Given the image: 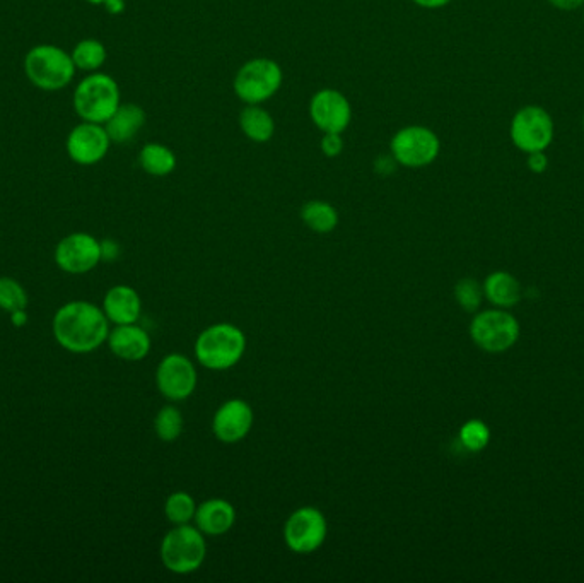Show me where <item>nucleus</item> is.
Segmentation results:
<instances>
[{
    "mask_svg": "<svg viewBox=\"0 0 584 583\" xmlns=\"http://www.w3.org/2000/svg\"><path fill=\"white\" fill-rule=\"evenodd\" d=\"M555 125L550 113L542 106L528 105L514 113L509 136L516 149L530 154L547 151L554 141Z\"/></svg>",
    "mask_w": 584,
    "mask_h": 583,
    "instance_id": "obj_8",
    "label": "nucleus"
},
{
    "mask_svg": "<svg viewBox=\"0 0 584 583\" xmlns=\"http://www.w3.org/2000/svg\"><path fill=\"white\" fill-rule=\"evenodd\" d=\"M344 139L342 134H323L322 141H320V148L322 153L327 158H337L344 151Z\"/></svg>",
    "mask_w": 584,
    "mask_h": 583,
    "instance_id": "obj_30",
    "label": "nucleus"
},
{
    "mask_svg": "<svg viewBox=\"0 0 584 583\" xmlns=\"http://www.w3.org/2000/svg\"><path fill=\"white\" fill-rule=\"evenodd\" d=\"M120 105L117 81L103 72L84 77L74 91V110L84 122L105 125Z\"/></svg>",
    "mask_w": 584,
    "mask_h": 583,
    "instance_id": "obj_4",
    "label": "nucleus"
},
{
    "mask_svg": "<svg viewBox=\"0 0 584 583\" xmlns=\"http://www.w3.org/2000/svg\"><path fill=\"white\" fill-rule=\"evenodd\" d=\"M236 517H238L236 508L231 501L224 498H209L197 507L193 524L197 525V529L205 536L219 537L233 529Z\"/></svg>",
    "mask_w": 584,
    "mask_h": 583,
    "instance_id": "obj_16",
    "label": "nucleus"
},
{
    "mask_svg": "<svg viewBox=\"0 0 584 583\" xmlns=\"http://www.w3.org/2000/svg\"><path fill=\"white\" fill-rule=\"evenodd\" d=\"M103 312L111 324H137L142 313L141 296L125 284L113 286L103 300Z\"/></svg>",
    "mask_w": 584,
    "mask_h": 583,
    "instance_id": "obj_18",
    "label": "nucleus"
},
{
    "mask_svg": "<svg viewBox=\"0 0 584 583\" xmlns=\"http://www.w3.org/2000/svg\"><path fill=\"white\" fill-rule=\"evenodd\" d=\"M470 337L482 351L504 353L518 341L520 325L508 312L487 310L475 315L470 324Z\"/></svg>",
    "mask_w": 584,
    "mask_h": 583,
    "instance_id": "obj_9",
    "label": "nucleus"
},
{
    "mask_svg": "<svg viewBox=\"0 0 584 583\" xmlns=\"http://www.w3.org/2000/svg\"><path fill=\"white\" fill-rule=\"evenodd\" d=\"M484 295L496 307H513L521 298V286L508 272H494L485 279Z\"/></svg>",
    "mask_w": 584,
    "mask_h": 583,
    "instance_id": "obj_21",
    "label": "nucleus"
},
{
    "mask_svg": "<svg viewBox=\"0 0 584 583\" xmlns=\"http://www.w3.org/2000/svg\"><path fill=\"white\" fill-rule=\"evenodd\" d=\"M139 163L142 170L152 177H168L176 168V154L163 144H146L139 154Z\"/></svg>",
    "mask_w": 584,
    "mask_h": 583,
    "instance_id": "obj_23",
    "label": "nucleus"
},
{
    "mask_svg": "<svg viewBox=\"0 0 584 583\" xmlns=\"http://www.w3.org/2000/svg\"><path fill=\"white\" fill-rule=\"evenodd\" d=\"M111 139L105 125L82 122L71 130L67 137V154L81 166H93L100 163L108 154Z\"/></svg>",
    "mask_w": 584,
    "mask_h": 583,
    "instance_id": "obj_14",
    "label": "nucleus"
},
{
    "mask_svg": "<svg viewBox=\"0 0 584 583\" xmlns=\"http://www.w3.org/2000/svg\"><path fill=\"white\" fill-rule=\"evenodd\" d=\"M199 383V373L192 360L180 353L166 354L156 370V385L164 399L187 401Z\"/></svg>",
    "mask_w": 584,
    "mask_h": 583,
    "instance_id": "obj_11",
    "label": "nucleus"
},
{
    "mask_svg": "<svg viewBox=\"0 0 584 583\" xmlns=\"http://www.w3.org/2000/svg\"><path fill=\"white\" fill-rule=\"evenodd\" d=\"M583 129H584V117H583Z\"/></svg>",
    "mask_w": 584,
    "mask_h": 583,
    "instance_id": "obj_38",
    "label": "nucleus"
},
{
    "mask_svg": "<svg viewBox=\"0 0 584 583\" xmlns=\"http://www.w3.org/2000/svg\"><path fill=\"white\" fill-rule=\"evenodd\" d=\"M146 124V112L134 103L118 106L117 112L106 122L105 129L115 144H127L132 141Z\"/></svg>",
    "mask_w": 584,
    "mask_h": 583,
    "instance_id": "obj_19",
    "label": "nucleus"
},
{
    "mask_svg": "<svg viewBox=\"0 0 584 583\" xmlns=\"http://www.w3.org/2000/svg\"><path fill=\"white\" fill-rule=\"evenodd\" d=\"M154 431L161 442H176L183 433V414L178 407L164 406L154 418Z\"/></svg>",
    "mask_w": 584,
    "mask_h": 583,
    "instance_id": "obj_26",
    "label": "nucleus"
},
{
    "mask_svg": "<svg viewBox=\"0 0 584 583\" xmlns=\"http://www.w3.org/2000/svg\"><path fill=\"white\" fill-rule=\"evenodd\" d=\"M88 2H91V4H103L105 0H88Z\"/></svg>",
    "mask_w": 584,
    "mask_h": 583,
    "instance_id": "obj_37",
    "label": "nucleus"
},
{
    "mask_svg": "<svg viewBox=\"0 0 584 583\" xmlns=\"http://www.w3.org/2000/svg\"><path fill=\"white\" fill-rule=\"evenodd\" d=\"M55 262L69 274H86L101 262V242L88 233H72L55 248Z\"/></svg>",
    "mask_w": 584,
    "mask_h": 583,
    "instance_id": "obj_12",
    "label": "nucleus"
},
{
    "mask_svg": "<svg viewBox=\"0 0 584 583\" xmlns=\"http://www.w3.org/2000/svg\"><path fill=\"white\" fill-rule=\"evenodd\" d=\"M120 255V245L115 240L101 242V260H115Z\"/></svg>",
    "mask_w": 584,
    "mask_h": 583,
    "instance_id": "obj_32",
    "label": "nucleus"
},
{
    "mask_svg": "<svg viewBox=\"0 0 584 583\" xmlns=\"http://www.w3.org/2000/svg\"><path fill=\"white\" fill-rule=\"evenodd\" d=\"M106 11L110 12L111 16H118L125 11V0H105L103 2Z\"/></svg>",
    "mask_w": 584,
    "mask_h": 583,
    "instance_id": "obj_35",
    "label": "nucleus"
},
{
    "mask_svg": "<svg viewBox=\"0 0 584 583\" xmlns=\"http://www.w3.org/2000/svg\"><path fill=\"white\" fill-rule=\"evenodd\" d=\"M71 55L76 69H81V71L96 72L106 62L105 45L100 40H94V38L81 40L74 47Z\"/></svg>",
    "mask_w": 584,
    "mask_h": 583,
    "instance_id": "obj_25",
    "label": "nucleus"
},
{
    "mask_svg": "<svg viewBox=\"0 0 584 583\" xmlns=\"http://www.w3.org/2000/svg\"><path fill=\"white\" fill-rule=\"evenodd\" d=\"M245 351V332L229 322L207 327L195 341V358L207 370H231L240 363Z\"/></svg>",
    "mask_w": 584,
    "mask_h": 583,
    "instance_id": "obj_2",
    "label": "nucleus"
},
{
    "mask_svg": "<svg viewBox=\"0 0 584 583\" xmlns=\"http://www.w3.org/2000/svg\"><path fill=\"white\" fill-rule=\"evenodd\" d=\"M11 320L12 324L16 325V327H23L28 322V315H26L24 310H19V312L11 313Z\"/></svg>",
    "mask_w": 584,
    "mask_h": 583,
    "instance_id": "obj_36",
    "label": "nucleus"
},
{
    "mask_svg": "<svg viewBox=\"0 0 584 583\" xmlns=\"http://www.w3.org/2000/svg\"><path fill=\"white\" fill-rule=\"evenodd\" d=\"M390 153L398 166L419 170L433 165L441 153L438 134L424 125H409L398 130L390 142Z\"/></svg>",
    "mask_w": 584,
    "mask_h": 583,
    "instance_id": "obj_7",
    "label": "nucleus"
},
{
    "mask_svg": "<svg viewBox=\"0 0 584 583\" xmlns=\"http://www.w3.org/2000/svg\"><path fill=\"white\" fill-rule=\"evenodd\" d=\"M550 6L561 11H574L578 7L584 6V0H547Z\"/></svg>",
    "mask_w": 584,
    "mask_h": 583,
    "instance_id": "obj_33",
    "label": "nucleus"
},
{
    "mask_svg": "<svg viewBox=\"0 0 584 583\" xmlns=\"http://www.w3.org/2000/svg\"><path fill=\"white\" fill-rule=\"evenodd\" d=\"M111 353L123 361H141L151 351V336L137 324L117 325L108 336Z\"/></svg>",
    "mask_w": 584,
    "mask_h": 583,
    "instance_id": "obj_17",
    "label": "nucleus"
},
{
    "mask_svg": "<svg viewBox=\"0 0 584 583\" xmlns=\"http://www.w3.org/2000/svg\"><path fill=\"white\" fill-rule=\"evenodd\" d=\"M24 72L31 84L43 91L67 88L76 76V65L71 53L55 45L31 48L24 59Z\"/></svg>",
    "mask_w": 584,
    "mask_h": 583,
    "instance_id": "obj_5",
    "label": "nucleus"
},
{
    "mask_svg": "<svg viewBox=\"0 0 584 583\" xmlns=\"http://www.w3.org/2000/svg\"><path fill=\"white\" fill-rule=\"evenodd\" d=\"M197 501L187 491H175L164 501V515L173 525L190 524L195 519Z\"/></svg>",
    "mask_w": 584,
    "mask_h": 583,
    "instance_id": "obj_24",
    "label": "nucleus"
},
{
    "mask_svg": "<svg viewBox=\"0 0 584 583\" xmlns=\"http://www.w3.org/2000/svg\"><path fill=\"white\" fill-rule=\"evenodd\" d=\"M301 219L311 231H315L318 235L332 233L339 226V212L330 202L325 201L306 202L301 207Z\"/></svg>",
    "mask_w": 584,
    "mask_h": 583,
    "instance_id": "obj_22",
    "label": "nucleus"
},
{
    "mask_svg": "<svg viewBox=\"0 0 584 583\" xmlns=\"http://www.w3.org/2000/svg\"><path fill=\"white\" fill-rule=\"evenodd\" d=\"M282 79L281 65L275 60H248L234 77V93L246 105H262L281 89Z\"/></svg>",
    "mask_w": 584,
    "mask_h": 583,
    "instance_id": "obj_6",
    "label": "nucleus"
},
{
    "mask_svg": "<svg viewBox=\"0 0 584 583\" xmlns=\"http://www.w3.org/2000/svg\"><path fill=\"white\" fill-rule=\"evenodd\" d=\"M240 127L248 139L257 144L269 142L275 134V120L260 105H246L240 113Z\"/></svg>",
    "mask_w": 584,
    "mask_h": 583,
    "instance_id": "obj_20",
    "label": "nucleus"
},
{
    "mask_svg": "<svg viewBox=\"0 0 584 583\" xmlns=\"http://www.w3.org/2000/svg\"><path fill=\"white\" fill-rule=\"evenodd\" d=\"M415 6L422 7V9H441V7H446L450 4L451 0H412Z\"/></svg>",
    "mask_w": 584,
    "mask_h": 583,
    "instance_id": "obj_34",
    "label": "nucleus"
},
{
    "mask_svg": "<svg viewBox=\"0 0 584 583\" xmlns=\"http://www.w3.org/2000/svg\"><path fill=\"white\" fill-rule=\"evenodd\" d=\"M310 115L323 134H342L351 125L352 106L337 89H322L311 98Z\"/></svg>",
    "mask_w": 584,
    "mask_h": 583,
    "instance_id": "obj_13",
    "label": "nucleus"
},
{
    "mask_svg": "<svg viewBox=\"0 0 584 583\" xmlns=\"http://www.w3.org/2000/svg\"><path fill=\"white\" fill-rule=\"evenodd\" d=\"M255 413L253 407L243 399H229L217 407L212 418V433L221 443H238L250 435Z\"/></svg>",
    "mask_w": 584,
    "mask_h": 583,
    "instance_id": "obj_15",
    "label": "nucleus"
},
{
    "mask_svg": "<svg viewBox=\"0 0 584 583\" xmlns=\"http://www.w3.org/2000/svg\"><path fill=\"white\" fill-rule=\"evenodd\" d=\"M482 296H484V288H480V284L475 279L467 277L456 283L455 298L465 312H477L482 303Z\"/></svg>",
    "mask_w": 584,
    "mask_h": 583,
    "instance_id": "obj_29",
    "label": "nucleus"
},
{
    "mask_svg": "<svg viewBox=\"0 0 584 583\" xmlns=\"http://www.w3.org/2000/svg\"><path fill=\"white\" fill-rule=\"evenodd\" d=\"M161 561L168 572L190 575L200 570L207 556V542L197 525H175L161 541Z\"/></svg>",
    "mask_w": 584,
    "mask_h": 583,
    "instance_id": "obj_3",
    "label": "nucleus"
},
{
    "mask_svg": "<svg viewBox=\"0 0 584 583\" xmlns=\"http://www.w3.org/2000/svg\"><path fill=\"white\" fill-rule=\"evenodd\" d=\"M526 165H528V170L540 175V173H544L549 168V158H547L545 151L526 154Z\"/></svg>",
    "mask_w": 584,
    "mask_h": 583,
    "instance_id": "obj_31",
    "label": "nucleus"
},
{
    "mask_svg": "<svg viewBox=\"0 0 584 583\" xmlns=\"http://www.w3.org/2000/svg\"><path fill=\"white\" fill-rule=\"evenodd\" d=\"M28 296L23 286L12 277H0V308L7 313L26 310Z\"/></svg>",
    "mask_w": 584,
    "mask_h": 583,
    "instance_id": "obj_27",
    "label": "nucleus"
},
{
    "mask_svg": "<svg viewBox=\"0 0 584 583\" xmlns=\"http://www.w3.org/2000/svg\"><path fill=\"white\" fill-rule=\"evenodd\" d=\"M327 534V519L322 510L315 507L294 510L284 524V542L296 554L315 553L322 548Z\"/></svg>",
    "mask_w": 584,
    "mask_h": 583,
    "instance_id": "obj_10",
    "label": "nucleus"
},
{
    "mask_svg": "<svg viewBox=\"0 0 584 583\" xmlns=\"http://www.w3.org/2000/svg\"><path fill=\"white\" fill-rule=\"evenodd\" d=\"M108 317L103 308L89 301H71L53 317V336L60 346L74 354L93 353L110 336Z\"/></svg>",
    "mask_w": 584,
    "mask_h": 583,
    "instance_id": "obj_1",
    "label": "nucleus"
},
{
    "mask_svg": "<svg viewBox=\"0 0 584 583\" xmlns=\"http://www.w3.org/2000/svg\"><path fill=\"white\" fill-rule=\"evenodd\" d=\"M491 440V431L487 428V424L482 423L479 419H470L463 424L460 430V442L463 447L467 448L468 452H480L487 447V443Z\"/></svg>",
    "mask_w": 584,
    "mask_h": 583,
    "instance_id": "obj_28",
    "label": "nucleus"
}]
</instances>
